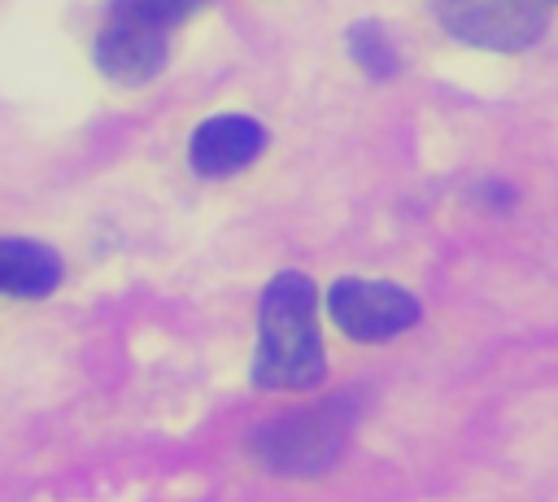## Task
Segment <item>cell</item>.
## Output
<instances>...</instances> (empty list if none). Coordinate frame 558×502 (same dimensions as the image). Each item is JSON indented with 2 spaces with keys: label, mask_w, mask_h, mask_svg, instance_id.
I'll return each mask as SVG.
<instances>
[{
  "label": "cell",
  "mask_w": 558,
  "mask_h": 502,
  "mask_svg": "<svg viewBox=\"0 0 558 502\" xmlns=\"http://www.w3.org/2000/svg\"><path fill=\"white\" fill-rule=\"evenodd\" d=\"M140 4H144L153 17H161L166 26H179V22H183L187 13H196L205 0H140Z\"/></svg>",
  "instance_id": "obj_9"
},
{
  "label": "cell",
  "mask_w": 558,
  "mask_h": 502,
  "mask_svg": "<svg viewBox=\"0 0 558 502\" xmlns=\"http://www.w3.org/2000/svg\"><path fill=\"white\" fill-rule=\"evenodd\" d=\"M266 148V127L253 113H214L187 135V162L196 175H235Z\"/></svg>",
  "instance_id": "obj_6"
},
{
  "label": "cell",
  "mask_w": 558,
  "mask_h": 502,
  "mask_svg": "<svg viewBox=\"0 0 558 502\" xmlns=\"http://www.w3.org/2000/svg\"><path fill=\"white\" fill-rule=\"evenodd\" d=\"M61 284V253L44 240L0 236V292L9 297H48Z\"/></svg>",
  "instance_id": "obj_7"
},
{
  "label": "cell",
  "mask_w": 558,
  "mask_h": 502,
  "mask_svg": "<svg viewBox=\"0 0 558 502\" xmlns=\"http://www.w3.org/2000/svg\"><path fill=\"white\" fill-rule=\"evenodd\" d=\"M432 9L449 35L493 52L532 48L549 26L545 0H432Z\"/></svg>",
  "instance_id": "obj_4"
},
{
  "label": "cell",
  "mask_w": 558,
  "mask_h": 502,
  "mask_svg": "<svg viewBox=\"0 0 558 502\" xmlns=\"http://www.w3.org/2000/svg\"><path fill=\"white\" fill-rule=\"evenodd\" d=\"M327 314L353 340H388L418 323V297L388 279L344 275L327 288Z\"/></svg>",
  "instance_id": "obj_5"
},
{
  "label": "cell",
  "mask_w": 558,
  "mask_h": 502,
  "mask_svg": "<svg viewBox=\"0 0 558 502\" xmlns=\"http://www.w3.org/2000/svg\"><path fill=\"white\" fill-rule=\"evenodd\" d=\"M545 4H558V0H545Z\"/></svg>",
  "instance_id": "obj_10"
},
{
  "label": "cell",
  "mask_w": 558,
  "mask_h": 502,
  "mask_svg": "<svg viewBox=\"0 0 558 502\" xmlns=\"http://www.w3.org/2000/svg\"><path fill=\"white\" fill-rule=\"evenodd\" d=\"M353 419H357V406L344 393L314 402L305 410L279 415L266 428H257L253 454L279 476H318L344 454L353 437Z\"/></svg>",
  "instance_id": "obj_2"
},
{
  "label": "cell",
  "mask_w": 558,
  "mask_h": 502,
  "mask_svg": "<svg viewBox=\"0 0 558 502\" xmlns=\"http://www.w3.org/2000/svg\"><path fill=\"white\" fill-rule=\"evenodd\" d=\"M327 371L318 336V292L305 271H279L257 297V389H314Z\"/></svg>",
  "instance_id": "obj_1"
},
{
  "label": "cell",
  "mask_w": 558,
  "mask_h": 502,
  "mask_svg": "<svg viewBox=\"0 0 558 502\" xmlns=\"http://www.w3.org/2000/svg\"><path fill=\"white\" fill-rule=\"evenodd\" d=\"M170 31L174 26L153 17L140 0H109L96 44H92V57L105 79L135 87V83H148L161 74L166 52H170Z\"/></svg>",
  "instance_id": "obj_3"
},
{
  "label": "cell",
  "mask_w": 558,
  "mask_h": 502,
  "mask_svg": "<svg viewBox=\"0 0 558 502\" xmlns=\"http://www.w3.org/2000/svg\"><path fill=\"white\" fill-rule=\"evenodd\" d=\"M344 39H349V57H353L366 74H375V79L397 74L401 57H397V44H392V35H388V26H384L379 17H357Z\"/></svg>",
  "instance_id": "obj_8"
}]
</instances>
